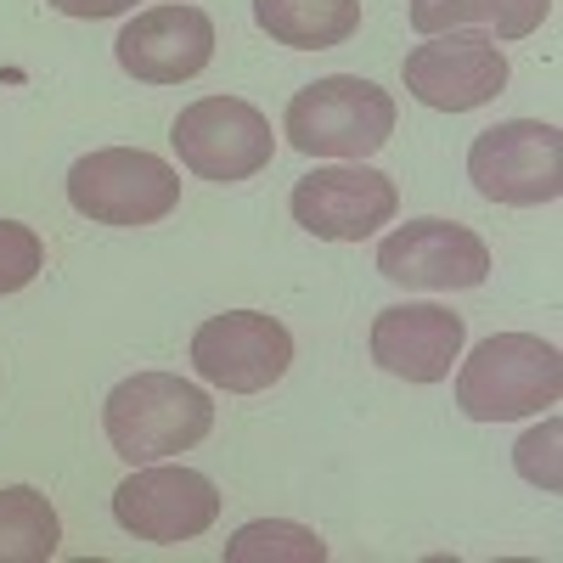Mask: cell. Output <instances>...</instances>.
Instances as JSON below:
<instances>
[{"instance_id":"1","label":"cell","mask_w":563,"mask_h":563,"mask_svg":"<svg viewBox=\"0 0 563 563\" xmlns=\"http://www.w3.org/2000/svg\"><path fill=\"white\" fill-rule=\"evenodd\" d=\"M102 429H108V445L130 467H141V462L192 451L214 429V406L198 384L175 378V372H135L108 395Z\"/></svg>"},{"instance_id":"2","label":"cell","mask_w":563,"mask_h":563,"mask_svg":"<svg viewBox=\"0 0 563 563\" xmlns=\"http://www.w3.org/2000/svg\"><path fill=\"white\" fill-rule=\"evenodd\" d=\"M288 147L305 158H372L395 135V97L361 74H327L288 102Z\"/></svg>"},{"instance_id":"3","label":"cell","mask_w":563,"mask_h":563,"mask_svg":"<svg viewBox=\"0 0 563 563\" xmlns=\"http://www.w3.org/2000/svg\"><path fill=\"white\" fill-rule=\"evenodd\" d=\"M563 395V355L536 333H490L456 372V406L474 422L530 417L558 406Z\"/></svg>"},{"instance_id":"4","label":"cell","mask_w":563,"mask_h":563,"mask_svg":"<svg viewBox=\"0 0 563 563\" xmlns=\"http://www.w3.org/2000/svg\"><path fill=\"white\" fill-rule=\"evenodd\" d=\"M68 203L97 225H158L180 203V175L141 147H102L68 169Z\"/></svg>"},{"instance_id":"5","label":"cell","mask_w":563,"mask_h":563,"mask_svg":"<svg viewBox=\"0 0 563 563\" xmlns=\"http://www.w3.org/2000/svg\"><path fill=\"white\" fill-rule=\"evenodd\" d=\"M467 180L479 186L490 203L536 209L563 198V130L541 119H507L479 130L467 147Z\"/></svg>"},{"instance_id":"6","label":"cell","mask_w":563,"mask_h":563,"mask_svg":"<svg viewBox=\"0 0 563 563\" xmlns=\"http://www.w3.org/2000/svg\"><path fill=\"white\" fill-rule=\"evenodd\" d=\"M169 141L198 180H220V186L260 175L276 153L271 119L243 97H203L192 108H180L169 124Z\"/></svg>"},{"instance_id":"7","label":"cell","mask_w":563,"mask_h":563,"mask_svg":"<svg viewBox=\"0 0 563 563\" xmlns=\"http://www.w3.org/2000/svg\"><path fill=\"white\" fill-rule=\"evenodd\" d=\"M198 378L231 395H260L294 366V333L265 310H225L192 333Z\"/></svg>"},{"instance_id":"8","label":"cell","mask_w":563,"mask_h":563,"mask_svg":"<svg viewBox=\"0 0 563 563\" xmlns=\"http://www.w3.org/2000/svg\"><path fill=\"white\" fill-rule=\"evenodd\" d=\"M113 519H119V530H130L135 541L175 547V541L203 536V530L220 519V490L198 474V467L141 462L135 474L113 490Z\"/></svg>"},{"instance_id":"9","label":"cell","mask_w":563,"mask_h":563,"mask_svg":"<svg viewBox=\"0 0 563 563\" xmlns=\"http://www.w3.org/2000/svg\"><path fill=\"white\" fill-rule=\"evenodd\" d=\"M406 90L434 108V113H474L507 85V57L490 34H429V45H411L406 63Z\"/></svg>"},{"instance_id":"10","label":"cell","mask_w":563,"mask_h":563,"mask_svg":"<svg viewBox=\"0 0 563 563\" xmlns=\"http://www.w3.org/2000/svg\"><path fill=\"white\" fill-rule=\"evenodd\" d=\"M400 192L384 169L344 164V169H310L294 186V220L321 243H361L378 225H389Z\"/></svg>"},{"instance_id":"11","label":"cell","mask_w":563,"mask_h":563,"mask_svg":"<svg viewBox=\"0 0 563 563\" xmlns=\"http://www.w3.org/2000/svg\"><path fill=\"white\" fill-rule=\"evenodd\" d=\"M378 271L400 288H422V294L479 288L490 276V249L456 220H406L378 243Z\"/></svg>"},{"instance_id":"12","label":"cell","mask_w":563,"mask_h":563,"mask_svg":"<svg viewBox=\"0 0 563 563\" xmlns=\"http://www.w3.org/2000/svg\"><path fill=\"white\" fill-rule=\"evenodd\" d=\"M119 68L141 85H180L198 79L214 57V23L198 7H153L113 40Z\"/></svg>"},{"instance_id":"13","label":"cell","mask_w":563,"mask_h":563,"mask_svg":"<svg viewBox=\"0 0 563 563\" xmlns=\"http://www.w3.org/2000/svg\"><path fill=\"white\" fill-rule=\"evenodd\" d=\"M467 327L440 305H389L372 321V361L406 384L451 378V361H462Z\"/></svg>"},{"instance_id":"14","label":"cell","mask_w":563,"mask_h":563,"mask_svg":"<svg viewBox=\"0 0 563 563\" xmlns=\"http://www.w3.org/2000/svg\"><path fill=\"white\" fill-rule=\"evenodd\" d=\"M254 23L294 52H327L361 29V0H254Z\"/></svg>"},{"instance_id":"15","label":"cell","mask_w":563,"mask_h":563,"mask_svg":"<svg viewBox=\"0 0 563 563\" xmlns=\"http://www.w3.org/2000/svg\"><path fill=\"white\" fill-rule=\"evenodd\" d=\"M552 0H417L411 29L417 34H451V29H485L496 40H525L547 23Z\"/></svg>"},{"instance_id":"16","label":"cell","mask_w":563,"mask_h":563,"mask_svg":"<svg viewBox=\"0 0 563 563\" xmlns=\"http://www.w3.org/2000/svg\"><path fill=\"white\" fill-rule=\"evenodd\" d=\"M63 547L57 507L34 485H7L0 490V563H52Z\"/></svg>"},{"instance_id":"17","label":"cell","mask_w":563,"mask_h":563,"mask_svg":"<svg viewBox=\"0 0 563 563\" xmlns=\"http://www.w3.org/2000/svg\"><path fill=\"white\" fill-rule=\"evenodd\" d=\"M327 541L288 519H254L225 541V563H321Z\"/></svg>"},{"instance_id":"18","label":"cell","mask_w":563,"mask_h":563,"mask_svg":"<svg viewBox=\"0 0 563 563\" xmlns=\"http://www.w3.org/2000/svg\"><path fill=\"white\" fill-rule=\"evenodd\" d=\"M40 265H45V243L34 238L29 225L0 220V294L29 288V282L40 276Z\"/></svg>"},{"instance_id":"19","label":"cell","mask_w":563,"mask_h":563,"mask_svg":"<svg viewBox=\"0 0 563 563\" xmlns=\"http://www.w3.org/2000/svg\"><path fill=\"white\" fill-rule=\"evenodd\" d=\"M558 440H563V422L558 417H547L541 429H530L525 440H519V474L530 479V485H541V490H558L563 479H558Z\"/></svg>"},{"instance_id":"20","label":"cell","mask_w":563,"mask_h":563,"mask_svg":"<svg viewBox=\"0 0 563 563\" xmlns=\"http://www.w3.org/2000/svg\"><path fill=\"white\" fill-rule=\"evenodd\" d=\"M52 7L63 18H119V12L135 7V0H52Z\"/></svg>"}]
</instances>
